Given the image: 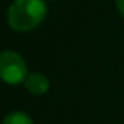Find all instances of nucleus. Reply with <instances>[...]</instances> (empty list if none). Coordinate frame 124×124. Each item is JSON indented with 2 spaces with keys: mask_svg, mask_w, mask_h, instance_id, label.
I'll list each match as a JSON object with an SVG mask.
<instances>
[{
  "mask_svg": "<svg viewBox=\"0 0 124 124\" xmlns=\"http://www.w3.org/2000/svg\"><path fill=\"white\" fill-rule=\"evenodd\" d=\"M46 16L43 0H15L7 10V22L12 29L28 32L36 28Z\"/></svg>",
  "mask_w": 124,
  "mask_h": 124,
  "instance_id": "nucleus-1",
  "label": "nucleus"
},
{
  "mask_svg": "<svg viewBox=\"0 0 124 124\" xmlns=\"http://www.w3.org/2000/svg\"><path fill=\"white\" fill-rule=\"evenodd\" d=\"M28 66L23 58L13 51L0 52V79L10 85L25 82L28 77Z\"/></svg>",
  "mask_w": 124,
  "mask_h": 124,
  "instance_id": "nucleus-2",
  "label": "nucleus"
},
{
  "mask_svg": "<svg viewBox=\"0 0 124 124\" xmlns=\"http://www.w3.org/2000/svg\"><path fill=\"white\" fill-rule=\"evenodd\" d=\"M25 87L33 95H42L49 90V81L43 74L31 72L25 79Z\"/></svg>",
  "mask_w": 124,
  "mask_h": 124,
  "instance_id": "nucleus-3",
  "label": "nucleus"
},
{
  "mask_svg": "<svg viewBox=\"0 0 124 124\" xmlns=\"http://www.w3.org/2000/svg\"><path fill=\"white\" fill-rule=\"evenodd\" d=\"M1 124H33V123H32V118L26 113L15 111V113L7 114Z\"/></svg>",
  "mask_w": 124,
  "mask_h": 124,
  "instance_id": "nucleus-4",
  "label": "nucleus"
},
{
  "mask_svg": "<svg viewBox=\"0 0 124 124\" xmlns=\"http://www.w3.org/2000/svg\"><path fill=\"white\" fill-rule=\"evenodd\" d=\"M116 4H117L118 12L121 13V16L124 17V0H116Z\"/></svg>",
  "mask_w": 124,
  "mask_h": 124,
  "instance_id": "nucleus-5",
  "label": "nucleus"
}]
</instances>
